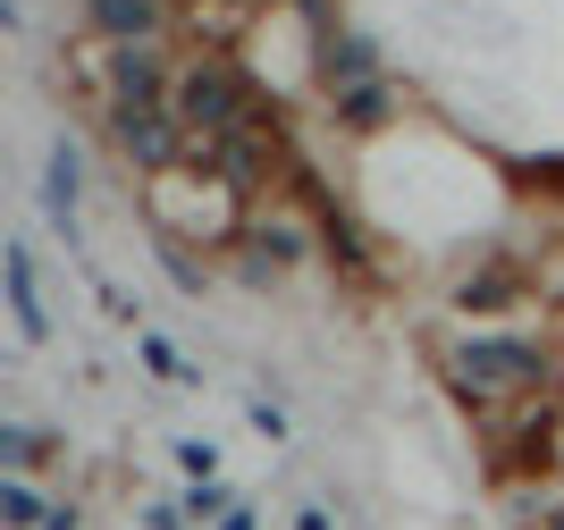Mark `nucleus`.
<instances>
[{
	"label": "nucleus",
	"instance_id": "nucleus-1",
	"mask_svg": "<svg viewBox=\"0 0 564 530\" xmlns=\"http://www.w3.org/2000/svg\"><path fill=\"white\" fill-rule=\"evenodd\" d=\"M556 370V354L540 337H514V328H471L447 346V379L464 396V413H497V404H531L540 379Z\"/></svg>",
	"mask_w": 564,
	"mask_h": 530
},
{
	"label": "nucleus",
	"instance_id": "nucleus-2",
	"mask_svg": "<svg viewBox=\"0 0 564 530\" xmlns=\"http://www.w3.org/2000/svg\"><path fill=\"white\" fill-rule=\"evenodd\" d=\"M169 110H177V127H186L203 152H219V143L253 118V93H245V76H236L228 60H194V68L177 76V93H169Z\"/></svg>",
	"mask_w": 564,
	"mask_h": 530
},
{
	"label": "nucleus",
	"instance_id": "nucleus-3",
	"mask_svg": "<svg viewBox=\"0 0 564 530\" xmlns=\"http://www.w3.org/2000/svg\"><path fill=\"white\" fill-rule=\"evenodd\" d=\"M110 136H118V152L135 169H152V177H169V169L186 161V143H194L169 101H110Z\"/></svg>",
	"mask_w": 564,
	"mask_h": 530
},
{
	"label": "nucleus",
	"instance_id": "nucleus-4",
	"mask_svg": "<svg viewBox=\"0 0 564 530\" xmlns=\"http://www.w3.org/2000/svg\"><path fill=\"white\" fill-rule=\"evenodd\" d=\"M0 295H9V328H18L25 346H43L51 312H43V278H34V245L25 236H9V253H0Z\"/></svg>",
	"mask_w": 564,
	"mask_h": 530
},
{
	"label": "nucleus",
	"instance_id": "nucleus-5",
	"mask_svg": "<svg viewBox=\"0 0 564 530\" xmlns=\"http://www.w3.org/2000/svg\"><path fill=\"white\" fill-rule=\"evenodd\" d=\"M76 203H85V152H76V136H51V152H43V219L59 236H85L76 228Z\"/></svg>",
	"mask_w": 564,
	"mask_h": 530
},
{
	"label": "nucleus",
	"instance_id": "nucleus-6",
	"mask_svg": "<svg viewBox=\"0 0 564 530\" xmlns=\"http://www.w3.org/2000/svg\"><path fill=\"white\" fill-rule=\"evenodd\" d=\"M101 76H110V101H169V60L152 43H110L101 51Z\"/></svg>",
	"mask_w": 564,
	"mask_h": 530
},
{
	"label": "nucleus",
	"instance_id": "nucleus-7",
	"mask_svg": "<svg viewBox=\"0 0 564 530\" xmlns=\"http://www.w3.org/2000/svg\"><path fill=\"white\" fill-rule=\"evenodd\" d=\"M321 85H329V93L379 85V51H371V34H321Z\"/></svg>",
	"mask_w": 564,
	"mask_h": 530
},
{
	"label": "nucleus",
	"instance_id": "nucleus-8",
	"mask_svg": "<svg viewBox=\"0 0 564 530\" xmlns=\"http://www.w3.org/2000/svg\"><path fill=\"white\" fill-rule=\"evenodd\" d=\"M101 43H152L161 34V0H85Z\"/></svg>",
	"mask_w": 564,
	"mask_h": 530
},
{
	"label": "nucleus",
	"instance_id": "nucleus-9",
	"mask_svg": "<svg viewBox=\"0 0 564 530\" xmlns=\"http://www.w3.org/2000/svg\"><path fill=\"white\" fill-rule=\"evenodd\" d=\"M0 472H18V480L51 472V439H43V430H25V421H0Z\"/></svg>",
	"mask_w": 564,
	"mask_h": 530
},
{
	"label": "nucleus",
	"instance_id": "nucleus-10",
	"mask_svg": "<svg viewBox=\"0 0 564 530\" xmlns=\"http://www.w3.org/2000/svg\"><path fill=\"white\" fill-rule=\"evenodd\" d=\"M51 506H43V488L18 480V472H0V530H43Z\"/></svg>",
	"mask_w": 564,
	"mask_h": 530
},
{
	"label": "nucleus",
	"instance_id": "nucleus-11",
	"mask_svg": "<svg viewBox=\"0 0 564 530\" xmlns=\"http://www.w3.org/2000/svg\"><path fill=\"white\" fill-rule=\"evenodd\" d=\"M177 513H186L194 530H219L236 513V497H228V480H186V506H177Z\"/></svg>",
	"mask_w": 564,
	"mask_h": 530
},
{
	"label": "nucleus",
	"instance_id": "nucleus-12",
	"mask_svg": "<svg viewBox=\"0 0 564 530\" xmlns=\"http://www.w3.org/2000/svg\"><path fill=\"white\" fill-rule=\"evenodd\" d=\"M514 295H522L514 270H480V278H464V286H455V303H464V312H497V303H514Z\"/></svg>",
	"mask_w": 564,
	"mask_h": 530
},
{
	"label": "nucleus",
	"instance_id": "nucleus-13",
	"mask_svg": "<svg viewBox=\"0 0 564 530\" xmlns=\"http://www.w3.org/2000/svg\"><path fill=\"white\" fill-rule=\"evenodd\" d=\"M379 118H388V85H354V93H337V127H354V136H371Z\"/></svg>",
	"mask_w": 564,
	"mask_h": 530
},
{
	"label": "nucleus",
	"instance_id": "nucleus-14",
	"mask_svg": "<svg viewBox=\"0 0 564 530\" xmlns=\"http://www.w3.org/2000/svg\"><path fill=\"white\" fill-rule=\"evenodd\" d=\"M253 253L270 261V270H286V261H304V228H295V219H261V228H253Z\"/></svg>",
	"mask_w": 564,
	"mask_h": 530
},
{
	"label": "nucleus",
	"instance_id": "nucleus-15",
	"mask_svg": "<svg viewBox=\"0 0 564 530\" xmlns=\"http://www.w3.org/2000/svg\"><path fill=\"white\" fill-rule=\"evenodd\" d=\"M169 286H177V295H203V286H212V270L194 261V245H169Z\"/></svg>",
	"mask_w": 564,
	"mask_h": 530
},
{
	"label": "nucleus",
	"instance_id": "nucleus-16",
	"mask_svg": "<svg viewBox=\"0 0 564 530\" xmlns=\"http://www.w3.org/2000/svg\"><path fill=\"white\" fill-rule=\"evenodd\" d=\"M177 472H186V480H219V446L212 439H177Z\"/></svg>",
	"mask_w": 564,
	"mask_h": 530
},
{
	"label": "nucleus",
	"instance_id": "nucleus-17",
	"mask_svg": "<svg viewBox=\"0 0 564 530\" xmlns=\"http://www.w3.org/2000/svg\"><path fill=\"white\" fill-rule=\"evenodd\" d=\"M143 363L161 370V379H186V363H177V354H169V337H143Z\"/></svg>",
	"mask_w": 564,
	"mask_h": 530
},
{
	"label": "nucleus",
	"instance_id": "nucleus-18",
	"mask_svg": "<svg viewBox=\"0 0 564 530\" xmlns=\"http://www.w3.org/2000/svg\"><path fill=\"white\" fill-rule=\"evenodd\" d=\"M253 430H261V439H286V413H279V404H270V396H261V404H253Z\"/></svg>",
	"mask_w": 564,
	"mask_h": 530
},
{
	"label": "nucleus",
	"instance_id": "nucleus-19",
	"mask_svg": "<svg viewBox=\"0 0 564 530\" xmlns=\"http://www.w3.org/2000/svg\"><path fill=\"white\" fill-rule=\"evenodd\" d=\"M143 530H194V522H186L177 506H152V513H143Z\"/></svg>",
	"mask_w": 564,
	"mask_h": 530
},
{
	"label": "nucleus",
	"instance_id": "nucleus-20",
	"mask_svg": "<svg viewBox=\"0 0 564 530\" xmlns=\"http://www.w3.org/2000/svg\"><path fill=\"white\" fill-rule=\"evenodd\" d=\"M522 530H564V506H540V513H522Z\"/></svg>",
	"mask_w": 564,
	"mask_h": 530
},
{
	"label": "nucleus",
	"instance_id": "nucleus-21",
	"mask_svg": "<svg viewBox=\"0 0 564 530\" xmlns=\"http://www.w3.org/2000/svg\"><path fill=\"white\" fill-rule=\"evenodd\" d=\"M43 530H85V513H76V506H51V522Z\"/></svg>",
	"mask_w": 564,
	"mask_h": 530
},
{
	"label": "nucleus",
	"instance_id": "nucleus-22",
	"mask_svg": "<svg viewBox=\"0 0 564 530\" xmlns=\"http://www.w3.org/2000/svg\"><path fill=\"white\" fill-rule=\"evenodd\" d=\"M295 530H337V522H329L321 506H304V513H295Z\"/></svg>",
	"mask_w": 564,
	"mask_h": 530
},
{
	"label": "nucleus",
	"instance_id": "nucleus-23",
	"mask_svg": "<svg viewBox=\"0 0 564 530\" xmlns=\"http://www.w3.org/2000/svg\"><path fill=\"white\" fill-rule=\"evenodd\" d=\"M219 530H261V513H253V506H236V513H228Z\"/></svg>",
	"mask_w": 564,
	"mask_h": 530
}]
</instances>
